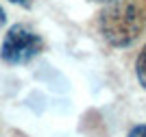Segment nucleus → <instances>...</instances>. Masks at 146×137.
I'll use <instances>...</instances> for the list:
<instances>
[{"label": "nucleus", "instance_id": "nucleus-1", "mask_svg": "<svg viewBox=\"0 0 146 137\" xmlns=\"http://www.w3.org/2000/svg\"><path fill=\"white\" fill-rule=\"evenodd\" d=\"M98 30L113 48H129L146 30V7L140 0H111L98 13Z\"/></svg>", "mask_w": 146, "mask_h": 137}, {"label": "nucleus", "instance_id": "nucleus-2", "mask_svg": "<svg viewBox=\"0 0 146 137\" xmlns=\"http://www.w3.org/2000/svg\"><path fill=\"white\" fill-rule=\"evenodd\" d=\"M42 48L44 44L37 33H33L24 24H15L5 35L0 57H2V61L11 63V66H22V63H29L31 59H35L42 52Z\"/></svg>", "mask_w": 146, "mask_h": 137}, {"label": "nucleus", "instance_id": "nucleus-3", "mask_svg": "<svg viewBox=\"0 0 146 137\" xmlns=\"http://www.w3.org/2000/svg\"><path fill=\"white\" fill-rule=\"evenodd\" d=\"M135 72H137V81H140V85L146 89V46L142 48V52L137 54V61H135Z\"/></svg>", "mask_w": 146, "mask_h": 137}, {"label": "nucleus", "instance_id": "nucleus-4", "mask_svg": "<svg viewBox=\"0 0 146 137\" xmlns=\"http://www.w3.org/2000/svg\"><path fill=\"white\" fill-rule=\"evenodd\" d=\"M127 137H146V124H137L131 128V133H129Z\"/></svg>", "mask_w": 146, "mask_h": 137}, {"label": "nucleus", "instance_id": "nucleus-5", "mask_svg": "<svg viewBox=\"0 0 146 137\" xmlns=\"http://www.w3.org/2000/svg\"><path fill=\"white\" fill-rule=\"evenodd\" d=\"M5 22H7V15H5V11H2V7H0V28L5 26Z\"/></svg>", "mask_w": 146, "mask_h": 137}, {"label": "nucleus", "instance_id": "nucleus-6", "mask_svg": "<svg viewBox=\"0 0 146 137\" xmlns=\"http://www.w3.org/2000/svg\"><path fill=\"white\" fill-rule=\"evenodd\" d=\"M11 2H15V5H24V7L31 5V0H11Z\"/></svg>", "mask_w": 146, "mask_h": 137}]
</instances>
